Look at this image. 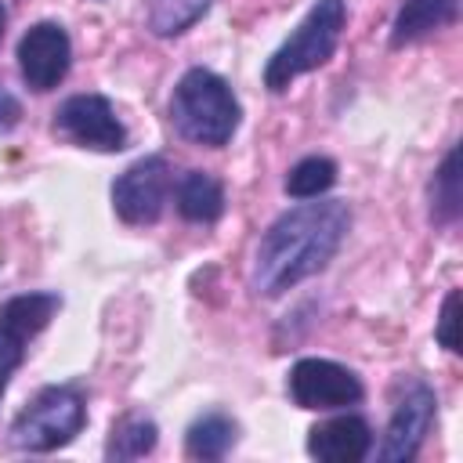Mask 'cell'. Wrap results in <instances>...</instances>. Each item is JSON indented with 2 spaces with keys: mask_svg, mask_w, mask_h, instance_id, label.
<instances>
[{
  "mask_svg": "<svg viewBox=\"0 0 463 463\" xmlns=\"http://www.w3.org/2000/svg\"><path fill=\"white\" fill-rule=\"evenodd\" d=\"M351 228V210L344 199L300 203L271 221V228L257 242L253 257V293L257 297H282L297 282L318 275L340 250Z\"/></svg>",
  "mask_w": 463,
  "mask_h": 463,
  "instance_id": "cell-1",
  "label": "cell"
},
{
  "mask_svg": "<svg viewBox=\"0 0 463 463\" xmlns=\"http://www.w3.org/2000/svg\"><path fill=\"white\" fill-rule=\"evenodd\" d=\"M239 98L232 94L228 80L217 76L213 69L195 65L177 80L170 98V123L184 141L224 148L239 130Z\"/></svg>",
  "mask_w": 463,
  "mask_h": 463,
  "instance_id": "cell-2",
  "label": "cell"
},
{
  "mask_svg": "<svg viewBox=\"0 0 463 463\" xmlns=\"http://www.w3.org/2000/svg\"><path fill=\"white\" fill-rule=\"evenodd\" d=\"M344 25H347V0H315L304 22L293 29V36L268 58L264 87L271 94H282L297 76L326 65L340 43Z\"/></svg>",
  "mask_w": 463,
  "mask_h": 463,
  "instance_id": "cell-3",
  "label": "cell"
},
{
  "mask_svg": "<svg viewBox=\"0 0 463 463\" xmlns=\"http://www.w3.org/2000/svg\"><path fill=\"white\" fill-rule=\"evenodd\" d=\"M87 423V398L76 383H51L14 416L11 445L22 452H54L69 445Z\"/></svg>",
  "mask_w": 463,
  "mask_h": 463,
  "instance_id": "cell-4",
  "label": "cell"
},
{
  "mask_svg": "<svg viewBox=\"0 0 463 463\" xmlns=\"http://www.w3.org/2000/svg\"><path fill=\"white\" fill-rule=\"evenodd\" d=\"M174 188L170 163L163 156H145L130 163L112 184V210L127 224H156L163 217L166 195Z\"/></svg>",
  "mask_w": 463,
  "mask_h": 463,
  "instance_id": "cell-5",
  "label": "cell"
},
{
  "mask_svg": "<svg viewBox=\"0 0 463 463\" xmlns=\"http://www.w3.org/2000/svg\"><path fill=\"white\" fill-rule=\"evenodd\" d=\"M61 307L58 293H18L0 307V402L14 369L25 362V344L47 329L54 311Z\"/></svg>",
  "mask_w": 463,
  "mask_h": 463,
  "instance_id": "cell-6",
  "label": "cell"
},
{
  "mask_svg": "<svg viewBox=\"0 0 463 463\" xmlns=\"http://www.w3.org/2000/svg\"><path fill=\"white\" fill-rule=\"evenodd\" d=\"M54 130L80 148L119 152L127 145V127L119 123L105 94H72L54 112Z\"/></svg>",
  "mask_w": 463,
  "mask_h": 463,
  "instance_id": "cell-7",
  "label": "cell"
},
{
  "mask_svg": "<svg viewBox=\"0 0 463 463\" xmlns=\"http://www.w3.org/2000/svg\"><path fill=\"white\" fill-rule=\"evenodd\" d=\"M286 391L300 409H344L362 402V380L333 358H300L286 376Z\"/></svg>",
  "mask_w": 463,
  "mask_h": 463,
  "instance_id": "cell-8",
  "label": "cell"
},
{
  "mask_svg": "<svg viewBox=\"0 0 463 463\" xmlns=\"http://www.w3.org/2000/svg\"><path fill=\"white\" fill-rule=\"evenodd\" d=\"M434 412H438V398L427 383H409L405 394L398 398L394 412H391V423L383 430V445L376 449V459L380 463H409L423 438L430 434V423H434Z\"/></svg>",
  "mask_w": 463,
  "mask_h": 463,
  "instance_id": "cell-9",
  "label": "cell"
},
{
  "mask_svg": "<svg viewBox=\"0 0 463 463\" xmlns=\"http://www.w3.org/2000/svg\"><path fill=\"white\" fill-rule=\"evenodd\" d=\"M72 65V40L58 22H36L18 40V72L33 90H54Z\"/></svg>",
  "mask_w": 463,
  "mask_h": 463,
  "instance_id": "cell-10",
  "label": "cell"
},
{
  "mask_svg": "<svg viewBox=\"0 0 463 463\" xmlns=\"http://www.w3.org/2000/svg\"><path fill=\"white\" fill-rule=\"evenodd\" d=\"M369 449H373V427L354 412L322 420L307 430V452L322 463H362Z\"/></svg>",
  "mask_w": 463,
  "mask_h": 463,
  "instance_id": "cell-11",
  "label": "cell"
},
{
  "mask_svg": "<svg viewBox=\"0 0 463 463\" xmlns=\"http://www.w3.org/2000/svg\"><path fill=\"white\" fill-rule=\"evenodd\" d=\"M459 18V0H402L394 25H391V43H412L434 29H445Z\"/></svg>",
  "mask_w": 463,
  "mask_h": 463,
  "instance_id": "cell-12",
  "label": "cell"
},
{
  "mask_svg": "<svg viewBox=\"0 0 463 463\" xmlns=\"http://www.w3.org/2000/svg\"><path fill=\"white\" fill-rule=\"evenodd\" d=\"M174 199H177V213L192 224H213L224 213V188L206 170H184L174 188Z\"/></svg>",
  "mask_w": 463,
  "mask_h": 463,
  "instance_id": "cell-13",
  "label": "cell"
},
{
  "mask_svg": "<svg viewBox=\"0 0 463 463\" xmlns=\"http://www.w3.org/2000/svg\"><path fill=\"white\" fill-rule=\"evenodd\" d=\"M235 441H239L235 420L224 416V412H206V416H199V420L188 427V434H184V452H188L192 459L213 463V459H224V456L235 449Z\"/></svg>",
  "mask_w": 463,
  "mask_h": 463,
  "instance_id": "cell-14",
  "label": "cell"
},
{
  "mask_svg": "<svg viewBox=\"0 0 463 463\" xmlns=\"http://www.w3.org/2000/svg\"><path fill=\"white\" fill-rule=\"evenodd\" d=\"M159 441V427L152 416L145 412H127L112 423V434H109V445H105V459L112 463H123V459H141L156 449Z\"/></svg>",
  "mask_w": 463,
  "mask_h": 463,
  "instance_id": "cell-15",
  "label": "cell"
},
{
  "mask_svg": "<svg viewBox=\"0 0 463 463\" xmlns=\"http://www.w3.org/2000/svg\"><path fill=\"white\" fill-rule=\"evenodd\" d=\"M459 148H449V156L441 159V166L430 177V221L434 224H456L459 217Z\"/></svg>",
  "mask_w": 463,
  "mask_h": 463,
  "instance_id": "cell-16",
  "label": "cell"
},
{
  "mask_svg": "<svg viewBox=\"0 0 463 463\" xmlns=\"http://www.w3.org/2000/svg\"><path fill=\"white\" fill-rule=\"evenodd\" d=\"M336 184V163L329 156H304L286 174V195L293 199H318Z\"/></svg>",
  "mask_w": 463,
  "mask_h": 463,
  "instance_id": "cell-17",
  "label": "cell"
},
{
  "mask_svg": "<svg viewBox=\"0 0 463 463\" xmlns=\"http://www.w3.org/2000/svg\"><path fill=\"white\" fill-rule=\"evenodd\" d=\"M210 4L213 0H148L145 22L156 36H177V33L192 29L210 11Z\"/></svg>",
  "mask_w": 463,
  "mask_h": 463,
  "instance_id": "cell-18",
  "label": "cell"
},
{
  "mask_svg": "<svg viewBox=\"0 0 463 463\" xmlns=\"http://www.w3.org/2000/svg\"><path fill=\"white\" fill-rule=\"evenodd\" d=\"M456 326H459V289H449L445 293V300H441V315H438V344L445 347V351H459V333H456Z\"/></svg>",
  "mask_w": 463,
  "mask_h": 463,
  "instance_id": "cell-19",
  "label": "cell"
},
{
  "mask_svg": "<svg viewBox=\"0 0 463 463\" xmlns=\"http://www.w3.org/2000/svg\"><path fill=\"white\" fill-rule=\"evenodd\" d=\"M14 123H18V101L7 90H0V130H11Z\"/></svg>",
  "mask_w": 463,
  "mask_h": 463,
  "instance_id": "cell-20",
  "label": "cell"
},
{
  "mask_svg": "<svg viewBox=\"0 0 463 463\" xmlns=\"http://www.w3.org/2000/svg\"><path fill=\"white\" fill-rule=\"evenodd\" d=\"M4 25H7V7H4V0H0V36H4Z\"/></svg>",
  "mask_w": 463,
  "mask_h": 463,
  "instance_id": "cell-21",
  "label": "cell"
}]
</instances>
